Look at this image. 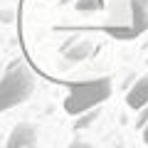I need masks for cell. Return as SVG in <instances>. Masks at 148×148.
Listing matches in <instances>:
<instances>
[{"label": "cell", "mask_w": 148, "mask_h": 148, "mask_svg": "<svg viewBox=\"0 0 148 148\" xmlns=\"http://www.w3.org/2000/svg\"><path fill=\"white\" fill-rule=\"evenodd\" d=\"M37 89V79L22 59H15L0 77V114L25 104Z\"/></svg>", "instance_id": "6da1fadb"}, {"label": "cell", "mask_w": 148, "mask_h": 148, "mask_svg": "<svg viewBox=\"0 0 148 148\" xmlns=\"http://www.w3.org/2000/svg\"><path fill=\"white\" fill-rule=\"evenodd\" d=\"M111 96V77H99L89 82H77L69 86V94L64 99V111L72 116H79L84 111L96 109Z\"/></svg>", "instance_id": "7a4b0ae2"}, {"label": "cell", "mask_w": 148, "mask_h": 148, "mask_svg": "<svg viewBox=\"0 0 148 148\" xmlns=\"http://www.w3.org/2000/svg\"><path fill=\"white\" fill-rule=\"evenodd\" d=\"M128 3H131V22H128V27L114 35L119 40H133L148 30V0H128Z\"/></svg>", "instance_id": "3957f363"}, {"label": "cell", "mask_w": 148, "mask_h": 148, "mask_svg": "<svg viewBox=\"0 0 148 148\" xmlns=\"http://www.w3.org/2000/svg\"><path fill=\"white\" fill-rule=\"evenodd\" d=\"M35 143H37V128L27 121L17 123L8 138V148H27V146H35Z\"/></svg>", "instance_id": "277c9868"}, {"label": "cell", "mask_w": 148, "mask_h": 148, "mask_svg": "<svg viewBox=\"0 0 148 148\" xmlns=\"http://www.w3.org/2000/svg\"><path fill=\"white\" fill-rule=\"evenodd\" d=\"M126 104L131 106V109H143V106L148 104V74H143L141 79H136V84L128 89L126 94Z\"/></svg>", "instance_id": "5b68a950"}, {"label": "cell", "mask_w": 148, "mask_h": 148, "mask_svg": "<svg viewBox=\"0 0 148 148\" xmlns=\"http://www.w3.org/2000/svg\"><path fill=\"white\" fill-rule=\"evenodd\" d=\"M94 45L86 42V40H72L69 45H64L62 47V54L69 59V62H82V59H86L91 52H94Z\"/></svg>", "instance_id": "8992f818"}, {"label": "cell", "mask_w": 148, "mask_h": 148, "mask_svg": "<svg viewBox=\"0 0 148 148\" xmlns=\"http://www.w3.org/2000/svg\"><path fill=\"white\" fill-rule=\"evenodd\" d=\"M101 0H77L74 3V8H77V12H82V15H94V12L101 10Z\"/></svg>", "instance_id": "52a82bcc"}, {"label": "cell", "mask_w": 148, "mask_h": 148, "mask_svg": "<svg viewBox=\"0 0 148 148\" xmlns=\"http://www.w3.org/2000/svg\"><path fill=\"white\" fill-rule=\"evenodd\" d=\"M96 116H99V109H91V114H89V116H86V111H84V116H82L79 121L74 123V128H79V131H82V128H86V126H89V123L94 121Z\"/></svg>", "instance_id": "ba28073f"}, {"label": "cell", "mask_w": 148, "mask_h": 148, "mask_svg": "<svg viewBox=\"0 0 148 148\" xmlns=\"http://www.w3.org/2000/svg\"><path fill=\"white\" fill-rule=\"evenodd\" d=\"M143 141H146V146H148V123H146V128H143Z\"/></svg>", "instance_id": "9c48e42d"}]
</instances>
